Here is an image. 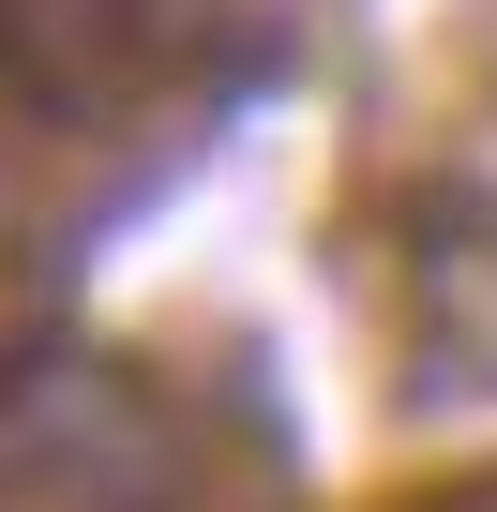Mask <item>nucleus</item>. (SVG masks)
Returning <instances> with one entry per match:
<instances>
[]
</instances>
